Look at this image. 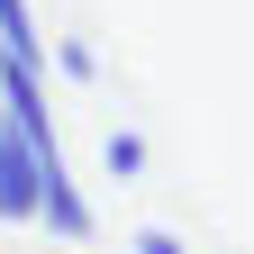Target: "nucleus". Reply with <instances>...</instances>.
<instances>
[{
	"instance_id": "nucleus-1",
	"label": "nucleus",
	"mask_w": 254,
	"mask_h": 254,
	"mask_svg": "<svg viewBox=\"0 0 254 254\" xmlns=\"http://www.w3.org/2000/svg\"><path fill=\"white\" fill-rule=\"evenodd\" d=\"M37 200H46V164L18 127H0V227H37Z\"/></svg>"
},
{
	"instance_id": "nucleus-2",
	"label": "nucleus",
	"mask_w": 254,
	"mask_h": 254,
	"mask_svg": "<svg viewBox=\"0 0 254 254\" xmlns=\"http://www.w3.org/2000/svg\"><path fill=\"white\" fill-rule=\"evenodd\" d=\"M145 164H154V145L136 136V127H109L100 136V173L109 182H145Z\"/></svg>"
},
{
	"instance_id": "nucleus-3",
	"label": "nucleus",
	"mask_w": 254,
	"mask_h": 254,
	"mask_svg": "<svg viewBox=\"0 0 254 254\" xmlns=\"http://www.w3.org/2000/svg\"><path fill=\"white\" fill-rule=\"evenodd\" d=\"M0 55H27V64H46V27L27 0H0Z\"/></svg>"
},
{
	"instance_id": "nucleus-4",
	"label": "nucleus",
	"mask_w": 254,
	"mask_h": 254,
	"mask_svg": "<svg viewBox=\"0 0 254 254\" xmlns=\"http://www.w3.org/2000/svg\"><path fill=\"white\" fill-rule=\"evenodd\" d=\"M55 73L64 82H100V46H91V37H64L55 46Z\"/></svg>"
},
{
	"instance_id": "nucleus-5",
	"label": "nucleus",
	"mask_w": 254,
	"mask_h": 254,
	"mask_svg": "<svg viewBox=\"0 0 254 254\" xmlns=\"http://www.w3.org/2000/svg\"><path fill=\"white\" fill-rule=\"evenodd\" d=\"M127 254H190L173 227H136V236H127Z\"/></svg>"
}]
</instances>
